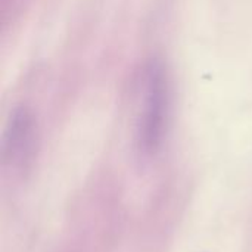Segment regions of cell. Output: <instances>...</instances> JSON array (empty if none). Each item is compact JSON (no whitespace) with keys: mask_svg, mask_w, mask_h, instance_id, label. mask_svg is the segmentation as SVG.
I'll return each instance as SVG.
<instances>
[{"mask_svg":"<svg viewBox=\"0 0 252 252\" xmlns=\"http://www.w3.org/2000/svg\"><path fill=\"white\" fill-rule=\"evenodd\" d=\"M168 111V83L164 68L152 62L146 69L143 108L139 120V143L142 151L152 154L162 140Z\"/></svg>","mask_w":252,"mask_h":252,"instance_id":"6da1fadb","label":"cell"},{"mask_svg":"<svg viewBox=\"0 0 252 252\" xmlns=\"http://www.w3.org/2000/svg\"><path fill=\"white\" fill-rule=\"evenodd\" d=\"M37 143V127L32 115L25 109H16L7 124L3 143V158L4 162L22 168L25 167L35 151Z\"/></svg>","mask_w":252,"mask_h":252,"instance_id":"7a4b0ae2","label":"cell"}]
</instances>
